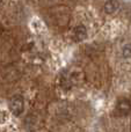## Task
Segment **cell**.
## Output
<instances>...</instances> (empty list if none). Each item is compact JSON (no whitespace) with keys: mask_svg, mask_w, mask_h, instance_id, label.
I'll return each mask as SVG.
<instances>
[{"mask_svg":"<svg viewBox=\"0 0 131 132\" xmlns=\"http://www.w3.org/2000/svg\"><path fill=\"white\" fill-rule=\"evenodd\" d=\"M8 107L11 112L14 116H20L24 110V101H23V96L21 95H14L11 97L8 103Z\"/></svg>","mask_w":131,"mask_h":132,"instance_id":"cell-1","label":"cell"},{"mask_svg":"<svg viewBox=\"0 0 131 132\" xmlns=\"http://www.w3.org/2000/svg\"><path fill=\"white\" fill-rule=\"evenodd\" d=\"M87 36V29L84 24H80L78 27H76L73 31V38L76 42H80V41H84Z\"/></svg>","mask_w":131,"mask_h":132,"instance_id":"cell-2","label":"cell"},{"mask_svg":"<svg viewBox=\"0 0 131 132\" xmlns=\"http://www.w3.org/2000/svg\"><path fill=\"white\" fill-rule=\"evenodd\" d=\"M120 8V2L117 0H108L104 4V12L107 14H113Z\"/></svg>","mask_w":131,"mask_h":132,"instance_id":"cell-3","label":"cell"},{"mask_svg":"<svg viewBox=\"0 0 131 132\" xmlns=\"http://www.w3.org/2000/svg\"><path fill=\"white\" fill-rule=\"evenodd\" d=\"M117 109H118V111H122V112H124V114H125V112H128L131 109V104H130L129 101L122 100V101H120V102H118Z\"/></svg>","mask_w":131,"mask_h":132,"instance_id":"cell-4","label":"cell"},{"mask_svg":"<svg viewBox=\"0 0 131 132\" xmlns=\"http://www.w3.org/2000/svg\"><path fill=\"white\" fill-rule=\"evenodd\" d=\"M122 55L124 58H131V43H128L127 45L123 46Z\"/></svg>","mask_w":131,"mask_h":132,"instance_id":"cell-5","label":"cell"},{"mask_svg":"<svg viewBox=\"0 0 131 132\" xmlns=\"http://www.w3.org/2000/svg\"><path fill=\"white\" fill-rule=\"evenodd\" d=\"M1 1H2V0H0V4H1Z\"/></svg>","mask_w":131,"mask_h":132,"instance_id":"cell-6","label":"cell"}]
</instances>
